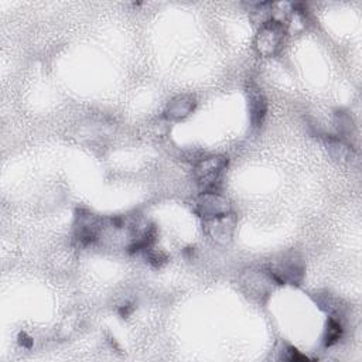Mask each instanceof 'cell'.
Masks as SVG:
<instances>
[{
	"label": "cell",
	"instance_id": "cell-1",
	"mask_svg": "<svg viewBox=\"0 0 362 362\" xmlns=\"http://www.w3.org/2000/svg\"><path fill=\"white\" fill-rule=\"evenodd\" d=\"M226 165L228 160L219 156L204 158L195 165V180L205 192H215L218 185H221Z\"/></svg>",
	"mask_w": 362,
	"mask_h": 362
},
{
	"label": "cell",
	"instance_id": "cell-5",
	"mask_svg": "<svg viewBox=\"0 0 362 362\" xmlns=\"http://www.w3.org/2000/svg\"><path fill=\"white\" fill-rule=\"evenodd\" d=\"M233 225H235V219L232 216V212L204 221V226L208 235L218 242L229 240V238L232 236Z\"/></svg>",
	"mask_w": 362,
	"mask_h": 362
},
{
	"label": "cell",
	"instance_id": "cell-6",
	"mask_svg": "<svg viewBox=\"0 0 362 362\" xmlns=\"http://www.w3.org/2000/svg\"><path fill=\"white\" fill-rule=\"evenodd\" d=\"M267 110V103L259 88H250L249 90V112L253 126H260Z\"/></svg>",
	"mask_w": 362,
	"mask_h": 362
},
{
	"label": "cell",
	"instance_id": "cell-3",
	"mask_svg": "<svg viewBox=\"0 0 362 362\" xmlns=\"http://www.w3.org/2000/svg\"><path fill=\"white\" fill-rule=\"evenodd\" d=\"M284 34L286 30L283 21L270 20L263 23L255 40V47L257 52L264 57H270L279 52L284 41Z\"/></svg>",
	"mask_w": 362,
	"mask_h": 362
},
{
	"label": "cell",
	"instance_id": "cell-8",
	"mask_svg": "<svg viewBox=\"0 0 362 362\" xmlns=\"http://www.w3.org/2000/svg\"><path fill=\"white\" fill-rule=\"evenodd\" d=\"M341 335H342V325H341L337 320L331 318V320L328 321V325H327L325 345H327V346L334 345V344L341 338Z\"/></svg>",
	"mask_w": 362,
	"mask_h": 362
},
{
	"label": "cell",
	"instance_id": "cell-7",
	"mask_svg": "<svg viewBox=\"0 0 362 362\" xmlns=\"http://www.w3.org/2000/svg\"><path fill=\"white\" fill-rule=\"evenodd\" d=\"M194 109V99L189 96H178L170 102L165 116L170 119H180L191 113Z\"/></svg>",
	"mask_w": 362,
	"mask_h": 362
},
{
	"label": "cell",
	"instance_id": "cell-2",
	"mask_svg": "<svg viewBox=\"0 0 362 362\" xmlns=\"http://www.w3.org/2000/svg\"><path fill=\"white\" fill-rule=\"evenodd\" d=\"M304 266L296 253H286L279 260H273L267 270L270 279L279 284H298L303 279Z\"/></svg>",
	"mask_w": 362,
	"mask_h": 362
},
{
	"label": "cell",
	"instance_id": "cell-4",
	"mask_svg": "<svg viewBox=\"0 0 362 362\" xmlns=\"http://www.w3.org/2000/svg\"><path fill=\"white\" fill-rule=\"evenodd\" d=\"M195 211L205 221L230 214V206L228 201L216 192H204L195 202Z\"/></svg>",
	"mask_w": 362,
	"mask_h": 362
}]
</instances>
